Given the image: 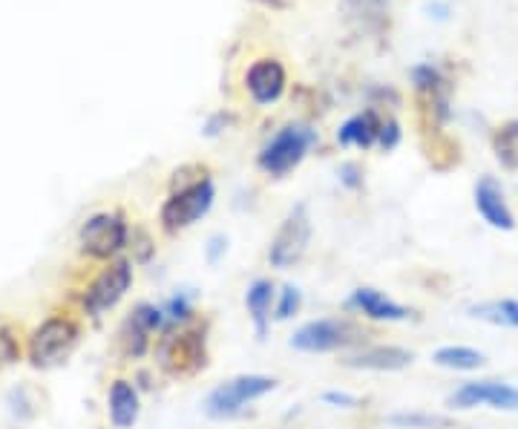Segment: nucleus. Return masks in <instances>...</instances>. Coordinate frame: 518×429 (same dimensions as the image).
Here are the masks:
<instances>
[{
  "label": "nucleus",
  "instance_id": "obj_1",
  "mask_svg": "<svg viewBox=\"0 0 518 429\" xmlns=\"http://www.w3.org/2000/svg\"><path fill=\"white\" fill-rule=\"evenodd\" d=\"M274 389H277V381L268 375H236L208 392L202 412L211 421H231V418H239L254 401L271 395Z\"/></svg>",
  "mask_w": 518,
  "mask_h": 429
},
{
  "label": "nucleus",
  "instance_id": "obj_2",
  "mask_svg": "<svg viewBox=\"0 0 518 429\" xmlns=\"http://www.w3.org/2000/svg\"><path fill=\"white\" fill-rule=\"evenodd\" d=\"M156 358L159 366L167 375H196L208 366V346H205V334L199 329H176L170 326L165 337L156 346Z\"/></svg>",
  "mask_w": 518,
  "mask_h": 429
},
{
  "label": "nucleus",
  "instance_id": "obj_3",
  "mask_svg": "<svg viewBox=\"0 0 518 429\" xmlns=\"http://www.w3.org/2000/svg\"><path fill=\"white\" fill-rule=\"evenodd\" d=\"M314 144H317V130H311L308 124H285L283 130H277L271 142L262 147L257 165L268 176L280 179L306 159Z\"/></svg>",
  "mask_w": 518,
  "mask_h": 429
},
{
  "label": "nucleus",
  "instance_id": "obj_4",
  "mask_svg": "<svg viewBox=\"0 0 518 429\" xmlns=\"http://www.w3.org/2000/svg\"><path fill=\"white\" fill-rule=\"evenodd\" d=\"M213 199H216V188L208 176L182 185L167 196V202L162 205V228L167 234H179L193 228L202 216L211 214Z\"/></svg>",
  "mask_w": 518,
  "mask_h": 429
},
{
  "label": "nucleus",
  "instance_id": "obj_5",
  "mask_svg": "<svg viewBox=\"0 0 518 429\" xmlns=\"http://www.w3.org/2000/svg\"><path fill=\"white\" fill-rule=\"evenodd\" d=\"M360 329L346 317H323V320H311L306 326H300L291 334L288 346L306 355H326V352H340L360 343Z\"/></svg>",
  "mask_w": 518,
  "mask_h": 429
},
{
  "label": "nucleus",
  "instance_id": "obj_6",
  "mask_svg": "<svg viewBox=\"0 0 518 429\" xmlns=\"http://www.w3.org/2000/svg\"><path fill=\"white\" fill-rule=\"evenodd\" d=\"M78 343V326L70 317H49L29 334V363L38 369H49L64 358Z\"/></svg>",
  "mask_w": 518,
  "mask_h": 429
},
{
  "label": "nucleus",
  "instance_id": "obj_7",
  "mask_svg": "<svg viewBox=\"0 0 518 429\" xmlns=\"http://www.w3.org/2000/svg\"><path fill=\"white\" fill-rule=\"evenodd\" d=\"M127 239H130V228L121 214H95L78 231L81 254L93 260H116L127 248Z\"/></svg>",
  "mask_w": 518,
  "mask_h": 429
},
{
  "label": "nucleus",
  "instance_id": "obj_8",
  "mask_svg": "<svg viewBox=\"0 0 518 429\" xmlns=\"http://www.w3.org/2000/svg\"><path fill=\"white\" fill-rule=\"evenodd\" d=\"M308 242H311V216L308 208L300 202L294 205L288 216L283 219V225L277 228V234L268 245V263L274 268H291L297 265L308 251Z\"/></svg>",
  "mask_w": 518,
  "mask_h": 429
},
{
  "label": "nucleus",
  "instance_id": "obj_9",
  "mask_svg": "<svg viewBox=\"0 0 518 429\" xmlns=\"http://www.w3.org/2000/svg\"><path fill=\"white\" fill-rule=\"evenodd\" d=\"M130 288H133V263L130 260H113L107 268H101V274L87 288L84 311L93 314V317H101L104 311L116 309Z\"/></svg>",
  "mask_w": 518,
  "mask_h": 429
},
{
  "label": "nucleus",
  "instance_id": "obj_10",
  "mask_svg": "<svg viewBox=\"0 0 518 429\" xmlns=\"http://www.w3.org/2000/svg\"><path fill=\"white\" fill-rule=\"evenodd\" d=\"M452 409H478L490 406L501 412H518V386L504 381H467L447 398Z\"/></svg>",
  "mask_w": 518,
  "mask_h": 429
},
{
  "label": "nucleus",
  "instance_id": "obj_11",
  "mask_svg": "<svg viewBox=\"0 0 518 429\" xmlns=\"http://www.w3.org/2000/svg\"><path fill=\"white\" fill-rule=\"evenodd\" d=\"M472 196H475V211L490 228H495V231H516V214L507 205L504 188L498 185L495 176H481Z\"/></svg>",
  "mask_w": 518,
  "mask_h": 429
},
{
  "label": "nucleus",
  "instance_id": "obj_12",
  "mask_svg": "<svg viewBox=\"0 0 518 429\" xmlns=\"http://www.w3.org/2000/svg\"><path fill=\"white\" fill-rule=\"evenodd\" d=\"M346 306L357 311V314H363L366 320H375V323H403V320L412 317V311L406 309L403 303L386 297L383 291H377L372 286L354 288Z\"/></svg>",
  "mask_w": 518,
  "mask_h": 429
},
{
  "label": "nucleus",
  "instance_id": "obj_13",
  "mask_svg": "<svg viewBox=\"0 0 518 429\" xmlns=\"http://www.w3.org/2000/svg\"><path fill=\"white\" fill-rule=\"evenodd\" d=\"M415 363V355L403 346H363L343 358V366L360 372H403Z\"/></svg>",
  "mask_w": 518,
  "mask_h": 429
},
{
  "label": "nucleus",
  "instance_id": "obj_14",
  "mask_svg": "<svg viewBox=\"0 0 518 429\" xmlns=\"http://www.w3.org/2000/svg\"><path fill=\"white\" fill-rule=\"evenodd\" d=\"M245 87H248V93H251V98L257 104H274V101H280L285 93L283 64L280 61H271V58L257 61L248 70V75H245Z\"/></svg>",
  "mask_w": 518,
  "mask_h": 429
},
{
  "label": "nucleus",
  "instance_id": "obj_15",
  "mask_svg": "<svg viewBox=\"0 0 518 429\" xmlns=\"http://www.w3.org/2000/svg\"><path fill=\"white\" fill-rule=\"evenodd\" d=\"M274 303H277V288L271 280L259 277L245 291V309L251 314V323L257 329V337L262 340L271 329V317H274Z\"/></svg>",
  "mask_w": 518,
  "mask_h": 429
},
{
  "label": "nucleus",
  "instance_id": "obj_16",
  "mask_svg": "<svg viewBox=\"0 0 518 429\" xmlns=\"http://www.w3.org/2000/svg\"><path fill=\"white\" fill-rule=\"evenodd\" d=\"M142 412L139 389L130 381H116L110 386V421L116 429H133Z\"/></svg>",
  "mask_w": 518,
  "mask_h": 429
},
{
  "label": "nucleus",
  "instance_id": "obj_17",
  "mask_svg": "<svg viewBox=\"0 0 518 429\" xmlns=\"http://www.w3.org/2000/svg\"><path fill=\"white\" fill-rule=\"evenodd\" d=\"M380 127H383V121H380L375 110H363V113L352 116L337 130V142L343 144V147H363L366 150V147L377 144Z\"/></svg>",
  "mask_w": 518,
  "mask_h": 429
},
{
  "label": "nucleus",
  "instance_id": "obj_18",
  "mask_svg": "<svg viewBox=\"0 0 518 429\" xmlns=\"http://www.w3.org/2000/svg\"><path fill=\"white\" fill-rule=\"evenodd\" d=\"M432 363L449 372H478L487 363V358H484V352H478L472 346H441L432 352Z\"/></svg>",
  "mask_w": 518,
  "mask_h": 429
},
{
  "label": "nucleus",
  "instance_id": "obj_19",
  "mask_svg": "<svg viewBox=\"0 0 518 429\" xmlns=\"http://www.w3.org/2000/svg\"><path fill=\"white\" fill-rule=\"evenodd\" d=\"M467 311L481 323L518 329V300H487V303H475Z\"/></svg>",
  "mask_w": 518,
  "mask_h": 429
},
{
  "label": "nucleus",
  "instance_id": "obj_20",
  "mask_svg": "<svg viewBox=\"0 0 518 429\" xmlns=\"http://www.w3.org/2000/svg\"><path fill=\"white\" fill-rule=\"evenodd\" d=\"M386 424H392L395 429H455V421L449 415H438V412H395L386 418Z\"/></svg>",
  "mask_w": 518,
  "mask_h": 429
},
{
  "label": "nucleus",
  "instance_id": "obj_21",
  "mask_svg": "<svg viewBox=\"0 0 518 429\" xmlns=\"http://www.w3.org/2000/svg\"><path fill=\"white\" fill-rule=\"evenodd\" d=\"M495 159L507 170H518V119L507 121L493 139Z\"/></svg>",
  "mask_w": 518,
  "mask_h": 429
},
{
  "label": "nucleus",
  "instance_id": "obj_22",
  "mask_svg": "<svg viewBox=\"0 0 518 429\" xmlns=\"http://www.w3.org/2000/svg\"><path fill=\"white\" fill-rule=\"evenodd\" d=\"M133 326H139L142 332L147 334H156L162 332L167 326V314L165 309H159V306H153V303H139L136 309L130 311V317H127Z\"/></svg>",
  "mask_w": 518,
  "mask_h": 429
},
{
  "label": "nucleus",
  "instance_id": "obj_23",
  "mask_svg": "<svg viewBox=\"0 0 518 429\" xmlns=\"http://www.w3.org/2000/svg\"><path fill=\"white\" fill-rule=\"evenodd\" d=\"M118 340H121V352L127 358H144L150 352V334L142 332L139 326H133L130 320H124Z\"/></svg>",
  "mask_w": 518,
  "mask_h": 429
},
{
  "label": "nucleus",
  "instance_id": "obj_24",
  "mask_svg": "<svg viewBox=\"0 0 518 429\" xmlns=\"http://www.w3.org/2000/svg\"><path fill=\"white\" fill-rule=\"evenodd\" d=\"M300 309H303V291L297 286H283L280 291H277V303H274V320H280V323H285V320H291V317H297L300 314Z\"/></svg>",
  "mask_w": 518,
  "mask_h": 429
},
{
  "label": "nucleus",
  "instance_id": "obj_25",
  "mask_svg": "<svg viewBox=\"0 0 518 429\" xmlns=\"http://www.w3.org/2000/svg\"><path fill=\"white\" fill-rule=\"evenodd\" d=\"M165 314H167V323H173V326H185L190 317H193V297L185 294V291L173 294V297L167 300Z\"/></svg>",
  "mask_w": 518,
  "mask_h": 429
},
{
  "label": "nucleus",
  "instance_id": "obj_26",
  "mask_svg": "<svg viewBox=\"0 0 518 429\" xmlns=\"http://www.w3.org/2000/svg\"><path fill=\"white\" fill-rule=\"evenodd\" d=\"M377 144L383 147V150H395L398 144H401V124L395 119H386L383 121V127H380V139Z\"/></svg>",
  "mask_w": 518,
  "mask_h": 429
},
{
  "label": "nucleus",
  "instance_id": "obj_27",
  "mask_svg": "<svg viewBox=\"0 0 518 429\" xmlns=\"http://www.w3.org/2000/svg\"><path fill=\"white\" fill-rule=\"evenodd\" d=\"M323 404L334 406V409H357V406L363 404L357 395H349V392H337V389H331V392H323Z\"/></svg>",
  "mask_w": 518,
  "mask_h": 429
},
{
  "label": "nucleus",
  "instance_id": "obj_28",
  "mask_svg": "<svg viewBox=\"0 0 518 429\" xmlns=\"http://www.w3.org/2000/svg\"><path fill=\"white\" fill-rule=\"evenodd\" d=\"M15 358H18V343H15V337L6 332V329H0V363H12Z\"/></svg>",
  "mask_w": 518,
  "mask_h": 429
},
{
  "label": "nucleus",
  "instance_id": "obj_29",
  "mask_svg": "<svg viewBox=\"0 0 518 429\" xmlns=\"http://www.w3.org/2000/svg\"><path fill=\"white\" fill-rule=\"evenodd\" d=\"M340 182H343L346 188H352V191H357V188L363 185V176H360V167L352 165V162H346V165H340Z\"/></svg>",
  "mask_w": 518,
  "mask_h": 429
},
{
  "label": "nucleus",
  "instance_id": "obj_30",
  "mask_svg": "<svg viewBox=\"0 0 518 429\" xmlns=\"http://www.w3.org/2000/svg\"><path fill=\"white\" fill-rule=\"evenodd\" d=\"M225 251H228V239L222 237V234L211 237V242H208V263H219V257Z\"/></svg>",
  "mask_w": 518,
  "mask_h": 429
},
{
  "label": "nucleus",
  "instance_id": "obj_31",
  "mask_svg": "<svg viewBox=\"0 0 518 429\" xmlns=\"http://www.w3.org/2000/svg\"><path fill=\"white\" fill-rule=\"evenodd\" d=\"M259 3H265V6H274V9H280V6H285V0H259Z\"/></svg>",
  "mask_w": 518,
  "mask_h": 429
}]
</instances>
